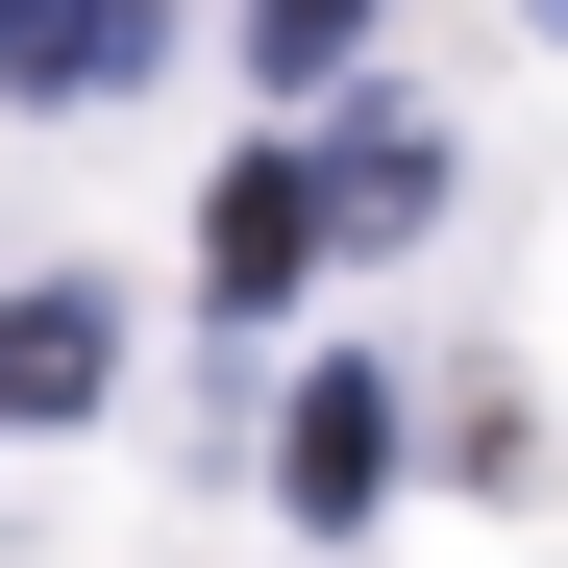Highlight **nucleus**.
<instances>
[{
  "label": "nucleus",
  "mask_w": 568,
  "mask_h": 568,
  "mask_svg": "<svg viewBox=\"0 0 568 568\" xmlns=\"http://www.w3.org/2000/svg\"><path fill=\"white\" fill-rule=\"evenodd\" d=\"M322 199H346V247H420V223H445V149H420V124H346Z\"/></svg>",
  "instance_id": "20e7f679"
},
{
  "label": "nucleus",
  "mask_w": 568,
  "mask_h": 568,
  "mask_svg": "<svg viewBox=\"0 0 568 568\" xmlns=\"http://www.w3.org/2000/svg\"><path fill=\"white\" fill-rule=\"evenodd\" d=\"M223 272H199V297H297V247H346V199H322V173H223V223H199Z\"/></svg>",
  "instance_id": "7ed1b4c3"
},
{
  "label": "nucleus",
  "mask_w": 568,
  "mask_h": 568,
  "mask_svg": "<svg viewBox=\"0 0 568 568\" xmlns=\"http://www.w3.org/2000/svg\"><path fill=\"white\" fill-rule=\"evenodd\" d=\"M544 26H568V0H544Z\"/></svg>",
  "instance_id": "0eeeda50"
},
{
  "label": "nucleus",
  "mask_w": 568,
  "mask_h": 568,
  "mask_svg": "<svg viewBox=\"0 0 568 568\" xmlns=\"http://www.w3.org/2000/svg\"><path fill=\"white\" fill-rule=\"evenodd\" d=\"M272 495H297V519H371V495H396V371H297V420H272Z\"/></svg>",
  "instance_id": "f257e3e1"
},
{
  "label": "nucleus",
  "mask_w": 568,
  "mask_h": 568,
  "mask_svg": "<svg viewBox=\"0 0 568 568\" xmlns=\"http://www.w3.org/2000/svg\"><path fill=\"white\" fill-rule=\"evenodd\" d=\"M346 50H371V0H247V74H297V100H322Z\"/></svg>",
  "instance_id": "423d86ee"
},
{
  "label": "nucleus",
  "mask_w": 568,
  "mask_h": 568,
  "mask_svg": "<svg viewBox=\"0 0 568 568\" xmlns=\"http://www.w3.org/2000/svg\"><path fill=\"white\" fill-rule=\"evenodd\" d=\"M0 396H26V420H74V396H100V297H26V346H0Z\"/></svg>",
  "instance_id": "39448f33"
},
{
  "label": "nucleus",
  "mask_w": 568,
  "mask_h": 568,
  "mask_svg": "<svg viewBox=\"0 0 568 568\" xmlns=\"http://www.w3.org/2000/svg\"><path fill=\"white\" fill-rule=\"evenodd\" d=\"M0 74H26V100H124V74H149V0H0Z\"/></svg>",
  "instance_id": "f03ea898"
}]
</instances>
